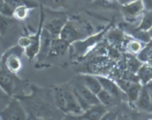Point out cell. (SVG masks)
Listing matches in <instances>:
<instances>
[{"label": "cell", "instance_id": "obj_1", "mask_svg": "<svg viewBox=\"0 0 152 120\" xmlns=\"http://www.w3.org/2000/svg\"><path fill=\"white\" fill-rule=\"evenodd\" d=\"M23 52L24 49L19 45L7 50L1 57L0 67L10 73L16 75L22 67L21 57Z\"/></svg>", "mask_w": 152, "mask_h": 120}, {"label": "cell", "instance_id": "obj_2", "mask_svg": "<svg viewBox=\"0 0 152 120\" xmlns=\"http://www.w3.org/2000/svg\"><path fill=\"white\" fill-rule=\"evenodd\" d=\"M1 120H28V114L22 102L16 97H12L5 109L0 112Z\"/></svg>", "mask_w": 152, "mask_h": 120}, {"label": "cell", "instance_id": "obj_3", "mask_svg": "<svg viewBox=\"0 0 152 120\" xmlns=\"http://www.w3.org/2000/svg\"><path fill=\"white\" fill-rule=\"evenodd\" d=\"M73 91L84 111L91 106L100 103L96 94L92 92L82 83L76 84Z\"/></svg>", "mask_w": 152, "mask_h": 120}, {"label": "cell", "instance_id": "obj_4", "mask_svg": "<svg viewBox=\"0 0 152 120\" xmlns=\"http://www.w3.org/2000/svg\"><path fill=\"white\" fill-rule=\"evenodd\" d=\"M19 80L15 74L7 72L0 67V88L10 97H14Z\"/></svg>", "mask_w": 152, "mask_h": 120}, {"label": "cell", "instance_id": "obj_5", "mask_svg": "<svg viewBox=\"0 0 152 120\" xmlns=\"http://www.w3.org/2000/svg\"><path fill=\"white\" fill-rule=\"evenodd\" d=\"M117 83L118 84L122 91L126 94L128 100L131 103H135L142 89V86H141L140 84L124 80H119Z\"/></svg>", "mask_w": 152, "mask_h": 120}, {"label": "cell", "instance_id": "obj_6", "mask_svg": "<svg viewBox=\"0 0 152 120\" xmlns=\"http://www.w3.org/2000/svg\"><path fill=\"white\" fill-rule=\"evenodd\" d=\"M83 35L80 31L79 28L73 22L67 21L66 24L62 28L59 38L68 44L75 42L77 40L83 38Z\"/></svg>", "mask_w": 152, "mask_h": 120}, {"label": "cell", "instance_id": "obj_7", "mask_svg": "<svg viewBox=\"0 0 152 120\" xmlns=\"http://www.w3.org/2000/svg\"><path fill=\"white\" fill-rule=\"evenodd\" d=\"M96 78L99 80V83L102 86V89L108 91V93H110L111 95L118 99L119 100H123L124 98L128 100L126 94L122 91V89L120 88V86H119L117 83L114 82L113 80L107 78H105V77L96 76Z\"/></svg>", "mask_w": 152, "mask_h": 120}, {"label": "cell", "instance_id": "obj_8", "mask_svg": "<svg viewBox=\"0 0 152 120\" xmlns=\"http://www.w3.org/2000/svg\"><path fill=\"white\" fill-rule=\"evenodd\" d=\"M122 12L128 20L136 19L144 10V3L142 0H135L125 5H122Z\"/></svg>", "mask_w": 152, "mask_h": 120}, {"label": "cell", "instance_id": "obj_9", "mask_svg": "<svg viewBox=\"0 0 152 120\" xmlns=\"http://www.w3.org/2000/svg\"><path fill=\"white\" fill-rule=\"evenodd\" d=\"M65 17L54 18L45 24H43V28L48 31L53 38H58L61 33L62 28L67 22Z\"/></svg>", "mask_w": 152, "mask_h": 120}, {"label": "cell", "instance_id": "obj_10", "mask_svg": "<svg viewBox=\"0 0 152 120\" xmlns=\"http://www.w3.org/2000/svg\"><path fill=\"white\" fill-rule=\"evenodd\" d=\"M107 111L108 108L101 103H98L89 107L80 116L84 120H100Z\"/></svg>", "mask_w": 152, "mask_h": 120}, {"label": "cell", "instance_id": "obj_11", "mask_svg": "<svg viewBox=\"0 0 152 120\" xmlns=\"http://www.w3.org/2000/svg\"><path fill=\"white\" fill-rule=\"evenodd\" d=\"M135 106L142 111H150L152 110V102L151 95L146 86L142 87L137 100L135 102Z\"/></svg>", "mask_w": 152, "mask_h": 120}, {"label": "cell", "instance_id": "obj_12", "mask_svg": "<svg viewBox=\"0 0 152 120\" xmlns=\"http://www.w3.org/2000/svg\"><path fill=\"white\" fill-rule=\"evenodd\" d=\"M68 46H69V44L61 39L59 37L53 38L49 55L51 56H55V57L63 55L68 50Z\"/></svg>", "mask_w": 152, "mask_h": 120}, {"label": "cell", "instance_id": "obj_13", "mask_svg": "<svg viewBox=\"0 0 152 120\" xmlns=\"http://www.w3.org/2000/svg\"><path fill=\"white\" fill-rule=\"evenodd\" d=\"M82 83L87 87L89 90L94 93L95 94H97L102 88V86H101L100 83H99L98 78L94 76H91V75H83L81 77Z\"/></svg>", "mask_w": 152, "mask_h": 120}, {"label": "cell", "instance_id": "obj_14", "mask_svg": "<svg viewBox=\"0 0 152 120\" xmlns=\"http://www.w3.org/2000/svg\"><path fill=\"white\" fill-rule=\"evenodd\" d=\"M96 96H97V98L99 100V103L107 108H110L115 106L116 104H117L119 101L118 99L114 97V96H112L110 93H108V91H106L104 89L101 90L96 94Z\"/></svg>", "mask_w": 152, "mask_h": 120}, {"label": "cell", "instance_id": "obj_15", "mask_svg": "<svg viewBox=\"0 0 152 120\" xmlns=\"http://www.w3.org/2000/svg\"><path fill=\"white\" fill-rule=\"evenodd\" d=\"M9 7L13 10L19 6L25 5L29 7L30 9L37 8L39 6V1L37 0H5Z\"/></svg>", "mask_w": 152, "mask_h": 120}, {"label": "cell", "instance_id": "obj_16", "mask_svg": "<svg viewBox=\"0 0 152 120\" xmlns=\"http://www.w3.org/2000/svg\"><path fill=\"white\" fill-rule=\"evenodd\" d=\"M16 20L13 17L4 16L0 13V37H2L7 32L8 29Z\"/></svg>", "mask_w": 152, "mask_h": 120}, {"label": "cell", "instance_id": "obj_17", "mask_svg": "<svg viewBox=\"0 0 152 120\" xmlns=\"http://www.w3.org/2000/svg\"><path fill=\"white\" fill-rule=\"evenodd\" d=\"M138 78L141 82L146 85L152 79V69L148 66H143L138 70Z\"/></svg>", "mask_w": 152, "mask_h": 120}, {"label": "cell", "instance_id": "obj_18", "mask_svg": "<svg viewBox=\"0 0 152 120\" xmlns=\"http://www.w3.org/2000/svg\"><path fill=\"white\" fill-rule=\"evenodd\" d=\"M30 9L27 6L22 5L16 7L13 11V18L16 21H23L28 17Z\"/></svg>", "mask_w": 152, "mask_h": 120}, {"label": "cell", "instance_id": "obj_19", "mask_svg": "<svg viewBox=\"0 0 152 120\" xmlns=\"http://www.w3.org/2000/svg\"><path fill=\"white\" fill-rule=\"evenodd\" d=\"M68 0H40L43 5L47 6L52 10H58L65 7Z\"/></svg>", "mask_w": 152, "mask_h": 120}, {"label": "cell", "instance_id": "obj_20", "mask_svg": "<svg viewBox=\"0 0 152 120\" xmlns=\"http://www.w3.org/2000/svg\"><path fill=\"white\" fill-rule=\"evenodd\" d=\"M152 27V11L149 12L144 16L141 24L139 26V29L141 30H147Z\"/></svg>", "mask_w": 152, "mask_h": 120}, {"label": "cell", "instance_id": "obj_21", "mask_svg": "<svg viewBox=\"0 0 152 120\" xmlns=\"http://www.w3.org/2000/svg\"><path fill=\"white\" fill-rule=\"evenodd\" d=\"M11 98L12 97L8 95L5 91L0 88V112L5 109L6 106L10 103Z\"/></svg>", "mask_w": 152, "mask_h": 120}, {"label": "cell", "instance_id": "obj_22", "mask_svg": "<svg viewBox=\"0 0 152 120\" xmlns=\"http://www.w3.org/2000/svg\"><path fill=\"white\" fill-rule=\"evenodd\" d=\"M0 13L13 17V10L9 7L5 0H0Z\"/></svg>", "mask_w": 152, "mask_h": 120}, {"label": "cell", "instance_id": "obj_23", "mask_svg": "<svg viewBox=\"0 0 152 120\" xmlns=\"http://www.w3.org/2000/svg\"><path fill=\"white\" fill-rule=\"evenodd\" d=\"M132 120H152V114L146 113V111L137 112L132 114Z\"/></svg>", "mask_w": 152, "mask_h": 120}, {"label": "cell", "instance_id": "obj_24", "mask_svg": "<svg viewBox=\"0 0 152 120\" xmlns=\"http://www.w3.org/2000/svg\"><path fill=\"white\" fill-rule=\"evenodd\" d=\"M120 114L116 110H108L100 120H117Z\"/></svg>", "mask_w": 152, "mask_h": 120}, {"label": "cell", "instance_id": "obj_25", "mask_svg": "<svg viewBox=\"0 0 152 120\" xmlns=\"http://www.w3.org/2000/svg\"><path fill=\"white\" fill-rule=\"evenodd\" d=\"M129 50L132 53H138L141 50V45L138 41H132L129 44Z\"/></svg>", "mask_w": 152, "mask_h": 120}, {"label": "cell", "instance_id": "obj_26", "mask_svg": "<svg viewBox=\"0 0 152 120\" xmlns=\"http://www.w3.org/2000/svg\"><path fill=\"white\" fill-rule=\"evenodd\" d=\"M64 120H84L81 117V116H75V115H71L69 117L65 118Z\"/></svg>", "mask_w": 152, "mask_h": 120}, {"label": "cell", "instance_id": "obj_27", "mask_svg": "<svg viewBox=\"0 0 152 120\" xmlns=\"http://www.w3.org/2000/svg\"><path fill=\"white\" fill-rule=\"evenodd\" d=\"M31 120H58L54 119V118H48V117H42V116H34L31 118Z\"/></svg>", "mask_w": 152, "mask_h": 120}, {"label": "cell", "instance_id": "obj_28", "mask_svg": "<svg viewBox=\"0 0 152 120\" xmlns=\"http://www.w3.org/2000/svg\"><path fill=\"white\" fill-rule=\"evenodd\" d=\"M117 120H132L130 116H127L126 114H120L118 116V119Z\"/></svg>", "mask_w": 152, "mask_h": 120}, {"label": "cell", "instance_id": "obj_29", "mask_svg": "<svg viewBox=\"0 0 152 120\" xmlns=\"http://www.w3.org/2000/svg\"><path fill=\"white\" fill-rule=\"evenodd\" d=\"M101 1L104 4L108 5V4H113L116 2H118V0H101Z\"/></svg>", "mask_w": 152, "mask_h": 120}, {"label": "cell", "instance_id": "obj_30", "mask_svg": "<svg viewBox=\"0 0 152 120\" xmlns=\"http://www.w3.org/2000/svg\"><path fill=\"white\" fill-rule=\"evenodd\" d=\"M134 1H135V0H118V3L121 5H125V4H127Z\"/></svg>", "mask_w": 152, "mask_h": 120}, {"label": "cell", "instance_id": "obj_31", "mask_svg": "<svg viewBox=\"0 0 152 120\" xmlns=\"http://www.w3.org/2000/svg\"><path fill=\"white\" fill-rule=\"evenodd\" d=\"M146 87L150 93V95H151V102H152V81L148 83V84H146Z\"/></svg>", "mask_w": 152, "mask_h": 120}, {"label": "cell", "instance_id": "obj_32", "mask_svg": "<svg viewBox=\"0 0 152 120\" xmlns=\"http://www.w3.org/2000/svg\"><path fill=\"white\" fill-rule=\"evenodd\" d=\"M145 1H146V2L148 3V5H151V4H152V0H145Z\"/></svg>", "mask_w": 152, "mask_h": 120}, {"label": "cell", "instance_id": "obj_33", "mask_svg": "<svg viewBox=\"0 0 152 120\" xmlns=\"http://www.w3.org/2000/svg\"><path fill=\"white\" fill-rule=\"evenodd\" d=\"M1 50H2V47H1V42H0V53H1Z\"/></svg>", "mask_w": 152, "mask_h": 120}]
</instances>
